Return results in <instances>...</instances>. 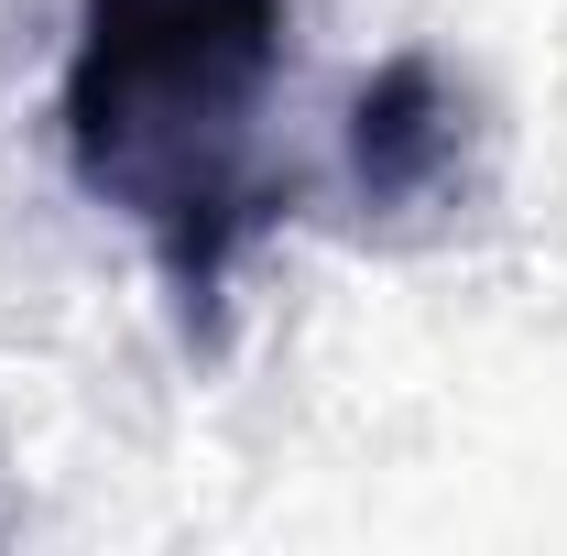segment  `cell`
Masks as SVG:
<instances>
[{"mask_svg": "<svg viewBox=\"0 0 567 556\" xmlns=\"http://www.w3.org/2000/svg\"><path fill=\"white\" fill-rule=\"evenodd\" d=\"M284 76V0H87L66 55L76 186L153 240L175 306L218 328L240 251L274 229L262 99Z\"/></svg>", "mask_w": 567, "mask_h": 556, "instance_id": "6da1fadb", "label": "cell"}, {"mask_svg": "<svg viewBox=\"0 0 567 556\" xmlns=\"http://www.w3.org/2000/svg\"><path fill=\"white\" fill-rule=\"evenodd\" d=\"M447 87H436V66L425 55H393V66L360 87L350 110V175L371 208H404V197H425L436 175H447Z\"/></svg>", "mask_w": 567, "mask_h": 556, "instance_id": "7a4b0ae2", "label": "cell"}]
</instances>
